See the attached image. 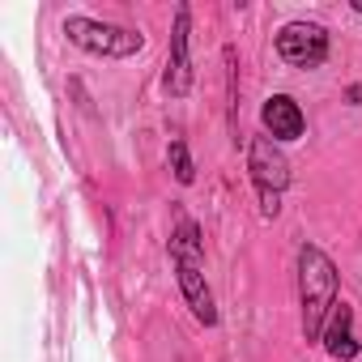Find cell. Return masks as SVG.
<instances>
[{"mask_svg":"<svg viewBox=\"0 0 362 362\" xmlns=\"http://www.w3.org/2000/svg\"><path fill=\"white\" fill-rule=\"evenodd\" d=\"M298 286H303V332L307 341H320L324 315L337 307V269L320 247L298 252Z\"/></svg>","mask_w":362,"mask_h":362,"instance_id":"obj_1","label":"cell"},{"mask_svg":"<svg viewBox=\"0 0 362 362\" xmlns=\"http://www.w3.org/2000/svg\"><path fill=\"white\" fill-rule=\"evenodd\" d=\"M247 166H252V179H256V192H260V209L264 218H277V201H281V188L290 184V162L281 158V149L269 141V136H256L252 149H247Z\"/></svg>","mask_w":362,"mask_h":362,"instance_id":"obj_2","label":"cell"},{"mask_svg":"<svg viewBox=\"0 0 362 362\" xmlns=\"http://www.w3.org/2000/svg\"><path fill=\"white\" fill-rule=\"evenodd\" d=\"M64 35L86 47V52H103V56H132L141 52V35L132 30H115V26H103V22H90V18H69L64 22Z\"/></svg>","mask_w":362,"mask_h":362,"instance_id":"obj_3","label":"cell"},{"mask_svg":"<svg viewBox=\"0 0 362 362\" xmlns=\"http://www.w3.org/2000/svg\"><path fill=\"white\" fill-rule=\"evenodd\" d=\"M277 52H281V60L294 64V69H315V64H324V56H328V35H324L320 26H311V22H290V26L277 35Z\"/></svg>","mask_w":362,"mask_h":362,"instance_id":"obj_4","label":"cell"},{"mask_svg":"<svg viewBox=\"0 0 362 362\" xmlns=\"http://www.w3.org/2000/svg\"><path fill=\"white\" fill-rule=\"evenodd\" d=\"M166 90L188 94L192 90V69H188V9L175 13V35H170V69H166Z\"/></svg>","mask_w":362,"mask_h":362,"instance_id":"obj_5","label":"cell"},{"mask_svg":"<svg viewBox=\"0 0 362 362\" xmlns=\"http://www.w3.org/2000/svg\"><path fill=\"white\" fill-rule=\"evenodd\" d=\"M175 264H179V286H184V298H188V307L197 311V320H201V324H218V307H214V294H209V286H205L201 264H197V260H175Z\"/></svg>","mask_w":362,"mask_h":362,"instance_id":"obj_6","label":"cell"},{"mask_svg":"<svg viewBox=\"0 0 362 362\" xmlns=\"http://www.w3.org/2000/svg\"><path fill=\"white\" fill-rule=\"evenodd\" d=\"M260 119H264V128H269L277 141H298V136H303V111H298V103L286 98V94L269 98L264 111H260Z\"/></svg>","mask_w":362,"mask_h":362,"instance_id":"obj_7","label":"cell"},{"mask_svg":"<svg viewBox=\"0 0 362 362\" xmlns=\"http://www.w3.org/2000/svg\"><path fill=\"white\" fill-rule=\"evenodd\" d=\"M349 320H354V311L341 303V307H332V324L324 328V345H328V354L341 358V362H349V358L358 354V341H354V332H349Z\"/></svg>","mask_w":362,"mask_h":362,"instance_id":"obj_8","label":"cell"},{"mask_svg":"<svg viewBox=\"0 0 362 362\" xmlns=\"http://www.w3.org/2000/svg\"><path fill=\"white\" fill-rule=\"evenodd\" d=\"M170 252H175V260H197L201 264V235L188 218H179V235L170 239Z\"/></svg>","mask_w":362,"mask_h":362,"instance_id":"obj_9","label":"cell"},{"mask_svg":"<svg viewBox=\"0 0 362 362\" xmlns=\"http://www.w3.org/2000/svg\"><path fill=\"white\" fill-rule=\"evenodd\" d=\"M170 166H175V179L179 184H192V158H188V145L184 141H170Z\"/></svg>","mask_w":362,"mask_h":362,"instance_id":"obj_10","label":"cell"},{"mask_svg":"<svg viewBox=\"0 0 362 362\" xmlns=\"http://www.w3.org/2000/svg\"><path fill=\"white\" fill-rule=\"evenodd\" d=\"M354 9H358V13H362V0H358V5H354Z\"/></svg>","mask_w":362,"mask_h":362,"instance_id":"obj_11","label":"cell"}]
</instances>
